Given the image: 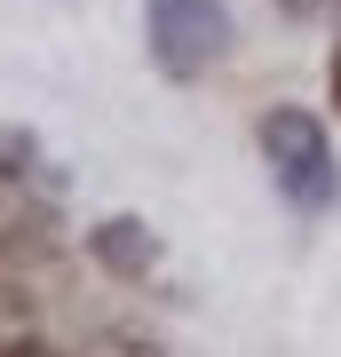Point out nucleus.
<instances>
[{
    "instance_id": "1",
    "label": "nucleus",
    "mask_w": 341,
    "mask_h": 357,
    "mask_svg": "<svg viewBox=\"0 0 341 357\" xmlns=\"http://www.w3.org/2000/svg\"><path fill=\"white\" fill-rule=\"evenodd\" d=\"M262 167H270V183H278V199L294 215H333L341 167H333V143H326V128H317L310 112L278 103V112L262 119Z\"/></svg>"
},
{
    "instance_id": "2",
    "label": "nucleus",
    "mask_w": 341,
    "mask_h": 357,
    "mask_svg": "<svg viewBox=\"0 0 341 357\" xmlns=\"http://www.w3.org/2000/svg\"><path fill=\"white\" fill-rule=\"evenodd\" d=\"M151 64L167 79H206L230 56V8L222 0H143Z\"/></svg>"
},
{
    "instance_id": "3",
    "label": "nucleus",
    "mask_w": 341,
    "mask_h": 357,
    "mask_svg": "<svg viewBox=\"0 0 341 357\" xmlns=\"http://www.w3.org/2000/svg\"><path fill=\"white\" fill-rule=\"evenodd\" d=\"M96 255H103V262H112V270H119V278H143V270H151V262H159V238H151V230H143L135 215H112V222H103V230H96Z\"/></svg>"
},
{
    "instance_id": "4",
    "label": "nucleus",
    "mask_w": 341,
    "mask_h": 357,
    "mask_svg": "<svg viewBox=\"0 0 341 357\" xmlns=\"http://www.w3.org/2000/svg\"><path fill=\"white\" fill-rule=\"evenodd\" d=\"M32 159H40V143H32V135L0 128V175H32Z\"/></svg>"
},
{
    "instance_id": "5",
    "label": "nucleus",
    "mask_w": 341,
    "mask_h": 357,
    "mask_svg": "<svg viewBox=\"0 0 341 357\" xmlns=\"http://www.w3.org/2000/svg\"><path fill=\"white\" fill-rule=\"evenodd\" d=\"M88 357H159L151 342H103V349H88Z\"/></svg>"
},
{
    "instance_id": "6",
    "label": "nucleus",
    "mask_w": 341,
    "mask_h": 357,
    "mask_svg": "<svg viewBox=\"0 0 341 357\" xmlns=\"http://www.w3.org/2000/svg\"><path fill=\"white\" fill-rule=\"evenodd\" d=\"M286 8H294V16H310V8H317V0H286Z\"/></svg>"
},
{
    "instance_id": "7",
    "label": "nucleus",
    "mask_w": 341,
    "mask_h": 357,
    "mask_svg": "<svg viewBox=\"0 0 341 357\" xmlns=\"http://www.w3.org/2000/svg\"><path fill=\"white\" fill-rule=\"evenodd\" d=\"M333 103H341V56H333Z\"/></svg>"
}]
</instances>
